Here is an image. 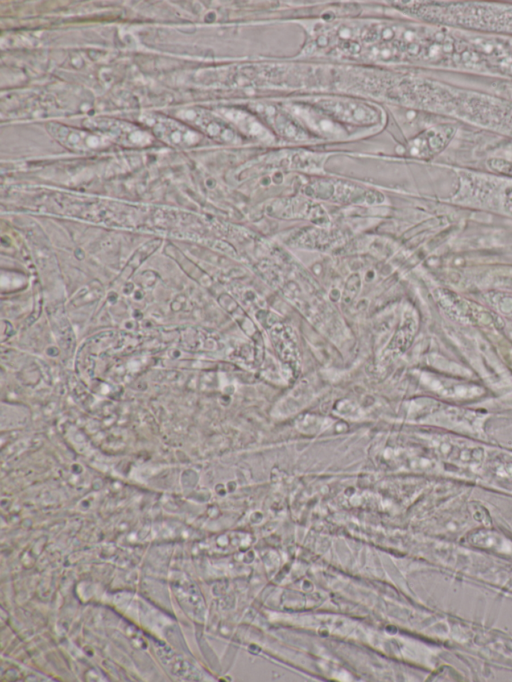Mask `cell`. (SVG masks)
<instances>
[{"instance_id": "3", "label": "cell", "mask_w": 512, "mask_h": 682, "mask_svg": "<svg viewBox=\"0 0 512 682\" xmlns=\"http://www.w3.org/2000/svg\"><path fill=\"white\" fill-rule=\"evenodd\" d=\"M339 414L347 418L357 419L361 416L362 412L360 408L351 401L339 402V407H336Z\"/></svg>"}, {"instance_id": "1", "label": "cell", "mask_w": 512, "mask_h": 682, "mask_svg": "<svg viewBox=\"0 0 512 682\" xmlns=\"http://www.w3.org/2000/svg\"><path fill=\"white\" fill-rule=\"evenodd\" d=\"M311 393L312 391L308 388H299L292 391L291 394H288L277 404L275 408L277 416H288L303 408L305 404L312 400L313 394Z\"/></svg>"}, {"instance_id": "2", "label": "cell", "mask_w": 512, "mask_h": 682, "mask_svg": "<svg viewBox=\"0 0 512 682\" xmlns=\"http://www.w3.org/2000/svg\"><path fill=\"white\" fill-rule=\"evenodd\" d=\"M331 425V419L310 414L302 416L296 421L298 430L309 434L325 431Z\"/></svg>"}]
</instances>
